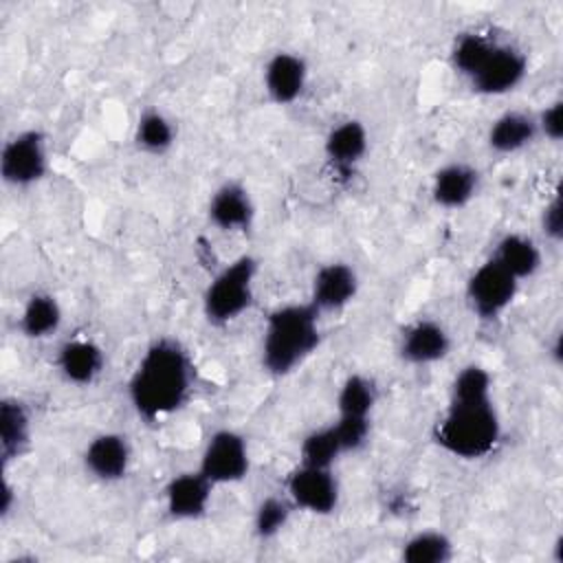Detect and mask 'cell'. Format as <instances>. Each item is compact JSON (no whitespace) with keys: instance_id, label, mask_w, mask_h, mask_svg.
<instances>
[{"instance_id":"25","label":"cell","mask_w":563,"mask_h":563,"mask_svg":"<svg viewBox=\"0 0 563 563\" xmlns=\"http://www.w3.org/2000/svg\"><path fill=\"white\" fill-rule=\"evenodd\" d=\"M378 402V387L372 376L363 372L347 374L334 396L336 416L350 418H372Z\"/></svg>"},{"instance_id":"3","label":"cell","mask_w":563,"mask_h":563,"mask_svg":"<svg viewBox=\"0 0 563 563\" xmlns=\"http://www.w3.org/2000/svg\"><path fill=\"white\" fill-rule=\"evenodd\" d=\"M504 424L495 400H449L433 424L431 438L440 451L455 460L475 462L488 457L501 442Z\"/></svg>"},{"instance_id":"1","label":"cell","mask_w":563,"mask_h":563,"mask_svg":"<svg viewBox=\"0 0 563 563\" xmlns=\"http://www.w3.org/2000/svg\"><path fill=\"white\" fill-rule=\"evenodd\" d=\"M196 365L189 350L172 336L154 339L128 378V400L147 424L187 407L194 394Z\"/></svg>"},{"instance_id":"21","label":"cell","mask_w":563,"mask_h":563,"mask_svg":"<svg viewBox=\"0 0 563 563\" xmlns=\"http://www.w3.org/2000/svg\"><path fill=\"white\" fill-rule=\"evenodd\" d=\"M539 139L534 114L526 110H504L486 130V145L499 156H512L528 150Z\"/></svg>"},{"instance_id":"30","label":"cell","mask_w":563,"mask_h":563,"mask_svg":"<svg viewBox=\"0 0 563 563\" xmlns=\"http://www.w3.org/2000/svg\"><path fill=\"white\" fill-rule=\"evenodd\" d=\"M332 427L336 431V438L341 442L343 455L358 453L367 446L372 435V418H350V416H336L332 420Z\"/></svg>"},{"instance_id":"15","label":"cell","mask_w":563,"mask_h":563,"mask_svg":"<svg viewBox=\"0 0 563 563\" xmlns=\"http://www.w3.org/2000/svg\"><path fill=\"white\" fill-rule=\"evenodd\" d=\"M255 200L240 180H224L209 196L207 220L222 233H249L255 224Z\"/></svg>"},{"instance_id":"24","label":"cell","mask_w":563,"mask_h":563,"mask_svg":"<svg viewBox=\"0 0 563 563\" xmlns=\"http://www.w3.org/2000/svg\"><path fill=\"white\" fill-rule=\"evenodd\" d=\"M398 556L405 563H449L455 556V541L444 530L422 528L400 543Z\"/></svg>"},{"instance_id":"9","label":"cell","mask_w":563,"mask_h":563,"mask_svg":"<svg viewBox=\"0 0 563 563\" xmlns=\"http://www.w3.org/2000/svg\"><path fill=\"white\" fill-rule=\"evenodd\" d=\"M528 68V55L519 46L497 40L486 62L468 79V86L482 97H504L515 92L526 81Z\"/></svg>"},{"instance_id":"34","label":"cell","mask_w":563,"mask_h":563,"mask_svg":"<svg viewBox=\"0 0 563 563\" xmlns=\"http://www.w3.org/2000/svg\"><path fill=\"white\" fill-rule=\"evenodd\" d=\"M548 352H550L552 363L559 367V365H561V334H554V339H552V343H550Z\"/></svg>"},{"instance_id":"26","label":"cell","mask_w":563,"mask_h":563,"mask_svg":"<svg viewBox=\"0 0 563 563\" xmlns=\"http://www.w3.org/2000/svg\"><path fill=\"white\" fill-rule=\"evenodd\" d=\"M295 512H297V508L292 506V501L288 499L286 493H275V495L262 497L257 501V506L253 510V519H251V530H253L255 539H260V541L277 539L288 528Z\"/></svg>"},{"instance_id":"28","label":"cell","mask_w":563,"mask_h":563,"mask_svg":"<svg viewBox=\"0 0 563 563\" xmlns=\"http://www.w3.org/2000/svg\"><path fill=\"white\" fill-rule=\"evenodd\" d=\"M341 457H343V449L332 422L308 431L299 442V464L334 468Z\"/></svg>"},{"instance_id":"8","label":"cell","mask_w":563,"mask_h":563,"mask_svg":"<svg viewBox=\"0 0 563 563\" xmlns=\"http://www.w3.org/2000/svg\"><path fill=\"white\" fill-rule=\"evenodd\" d=\"M284 493L299 512L330 517L341 504V484L334 468L299 464L288 471Z\"/></svg>"},{"instance_id":"16","label":"cell","mask_w":563,"mask_h":563,"mask_svg":"<svg viewBox=\"0 0 563 563\" xmlns=\"http://www.w3.org/2000/svg\"><path fill=\"white\" fill-rule=\"evenodd\" d=\"M369 152V130L361 119H343L323 136V158L343 178L356 174Z\"/></svg>"},{"instance_id":"11","label":"cell","mask_w":563,"mask_h":563,"mask_svg":"<svg viewBox=\"0 0 563 563\" xmlns=\"http://www.w3.org/2000/svg\"><path fill=\"white\" fill-rule=\"evenodd\" d=\"M132 442L121 431L95 433L81 451L84 471L101 484H117L125 479L132 468Z\"/></svg>"},{"instance_id":"7","label":"cell","mask_w":563,"mask_h":563,"mask_svg":"<svg viewBox=\"0 0 563 563\" xmlns=\"http://www.w3.org/2000/svg\"><path fill=\"white\" fill-rule=\"evenodd\" d=\"M519 282L506 273L490 257L482 262L468 277L464 286V297L471 314L482 323H493L501 319L519 295Z\"/></svg>"},{"instance_id":"20","label":"cell","mask_w":563,"mask_h":563,"mask_svg":"<svg viewBox=\"0 0 563 563\" xmlns=\"http://www.w3.org/2000/svg\"><path fill=\"white\" fill-rule=\"evenodd\" d=\"M490 260L521 284L537 277L543 266V251L532 235L508 231L495 240Z\"/></svg>"},{"instance_id":"6","label":"cell","mask_w":563,"mask_h":563,"mask_svg":"<svg viewBox=\"0 0 563 563\" xmlns=\"http://www.w3.org/2000/svg\"><path fill=\"white\" fill-rule=\"evenodd\" d=\"M251 466L253 457L246 435L238 429L222 427L207 438L196 468L218 488L244 482Z\"/></svg>"},{"instance_id":"32","label":"cell","mask_w":563,"mask_h":563,"mask_svg":"<svg viewBox=\"0 0 563 563\" xmlns=\"http://www.w3.org/2000/svg\"><path fill=\"white\" fill-rule=\"evenodd\" d=\"M539 229L543 238L550 244H561L563 240V202H561V191H554L552 198L543 205L539 213Z\"/></svg>"},{"instance_id":"33","label":"cell","mask_w":563,"mask_h":563,"mask_svg":"<svg viewBox=\"0 0 563 563\" xmlns=\"http://www.w3.org/2000/svg\"><path fill=\"white\" fill-rule=\"evenodd\" d=\"M18 506V490L15 486L9 482V477L4 475L2 479V493H0V517L2 521H7L11 517V512L15 510Z\"/></svg>"},{"instance_id":"22","label":"cell","mask_w":563,"mask_h":563,"mask_svg":"<svg viewBox=\"0 0 563 563\" xmlns=\"http://www.w3.org/2000/svg\"><path fill=\"white\" fill-rule=\"evenodd\" d=\"M64 321V308L53 292H31L18 314V330L29 341H44L59 332Z\"/></svg>"},{"instance_id":"5","label":"cell","mask_w":563,"mask_h":563,"mask_svg":"<svg viewBox=\"0 0 563 563\" xmlns=\"http://www.w3.org/2000/svg\"><path fill=\"white\" fill-rule=\"evenodd\" d=\"M51 172L48 136L40 128H24L11 134L0 152V176L7 187L29 189Z\"/></svg>"},{"instance_id":"27","label":"cell","mask_w":563,"mask_h":563,"mask_svg":"<svg viewBox=\"0 0 563 563\" xmlns=\"http://www.w3.org/2000/svg\"><path fill=\"white\" fill-rule=\"evenodd\" d=\"M497 37L479 33V31H464L453 40L449 62L451 68L464 77L466 81L479 70V66L486 62L490 51L495 48Z\"/></svg>"},{"instance_id":"14","label":"cell","mask_w":563,"mask_h":563,"mask_svg":"<svg viewBox=\"0 0 563 563\" xmlns=\"http://www.w3.org/2000/svg\"><path fill=\"white\" fill-rule=\"evenodd\" d=\"M361 279L352 264L343 260H332L321 264L310 279L308 301L321 312H341L358 295Z\"/></svg>"},{"instance_id":"4","label":"cell","mask_w":563,"mask_h":563,"mask_svg":"<svg viewBox=\"0 0 563 563\" xmlns=\"http://www.w3.org/2000/svg\"><path fill=\"white\" fill-rule=\"evenodd\" d=\"M260 260L253 253H242L227 262L205 286L202 317L213 328H224L238 321L255 303V284Z\"/></svg>"},{"instance_id":"29","label":"cell","mask_w":563,"mask_h":563,"mask_svg":"<svg viewBox=\"0 0 563 563\" xmlns=\"http://www.w3.org/2000/svg\"><path fill=\"white\" fill-rule=\"evenodd\" d=\"M493 398V376L479 363L462 365L451 385H449V400L457 402H479Z\"/></svg>"},{"instance_id":"13","label":"cell","mask_w":563,"mask_h":563,"mask_svg":"<svg viewBox=\"0 0 563 563\" xmlns=\"http://www.w3.org/2000/svg\"><path fill=\"white\" fill-rule=\"evenodd\" d=\"M310 68L303 55L295 51H277L273 53L262 70V86L266 99L279 108H288L297 103L308 86Z\"/></svg>"},{"instance_id":"2","label":"cell","mask_w":563,"mask_h":563,"mask_svg":"<svg viewBox=\"0 0 563 563\" xmlns=\"http://www.w3.org/2000/svg\"><path fill=\"white\" fill-rule=\"evenodd\" d=\"M321 317L308 299L275 306L262 328V369L273 378H286L297 372L323 341Z\"/></svg>"},{"instance_id":"17","label":"cell","mask_w":563,"mask_h":563,"mask_svg":"<svg viewBox=\"0 0 563 563\" xmlns=\"http://www.w3.org/2000/svg\"><path fill=\"white\" fill-rule=\"evenodd\" d=\"M55 369L64 383L75 387H90L101 378L106 369V352L95 339H66L55 352Z\"/></svg>"},{"instance_id":"19","label":"cell","mask_w":563,"mask_h":563,"mask_svg":"<svg viewBox=\"0 0 563 563\" xmlns=\"http://www.w3.org/2000/svg\"><path fill=\"white\" fill-rule=\"evenodd\" d=\"M33 446V416L24 400L4 396L0 400V460L2 468L22 460Z\"/></svg>"},{"instance_id":"31","label":"cell","mask_w":563,"mask_h":563,"mask_svg":"<svg viewBox=\"0 0 563 563\" xmlns=\"http://www.w3.org/2000/svg\"><path fill=\"white\" fill-rule=\"evenodd\" d=\"M537 130H539V139H545L550 143H561L563 139V101L554 99L550 103H545L537 114Z\"/></svg>"},{"instance_id":"12","label":"cell","mask_w":563,"mask_h":563,"mask_svg":"<svg viewBox=\"0 0 563 563\" xmlns=\"http://www.w3.org/2000/svg\"><path fill=\"white\" fill-rule=\"evenodd\" d=\"M453 339L446 325L433 317L409 321L398 336V356L413 367H427L444 361L451 354Z\"/></svg>"},{"instance_id":"23","label":"cell","mask_w":563,"mask_h":563,"mask_svg":"<svg viewBox=\"0 0 563 563\" xmlns=\"http://www.w3.org/2000/svg\"><path fill=\"white\" fill-rule=\"evenodd\" d=\"M132 141L147 156H165L176 145V125L158 108H147L136 117Z\"/></svg>"},{"instance_id":"35","label":"cell","mask_w":563,"mask_h":563,"mask_svg":"<svg viewBox=\"0 0 563 563\" xmlns=\"http://www.w3.org/2000/svg\"><path fill=\"white\" fill-rule=\"evenodd\" d=\"M561 543H563V539L556 537V539H554V545H552V561H554V563H561V561H563V545H561Z\"/></svg>"},{"instance_id":"18","label":"cell","mask_w":563,"mask_h":563,"mask_svg":"<svg viewBox=\"0 0 563 563\" xmlns=\"http://www.w3.org/2000/svg\"><path fill=\"white\" fill-rule=\"evenodd\" d=\"M479 169L466 161H451L438 167L431 176L429 194L435 207L446 211H460L468 207L479 194Z\"/></svg>"},{"instance_id":"10","label":"cell","mask_w":563,"mask_h":563,"mask_svg":"<svg viewBox=\"0 0 563 563\" xmlns=\"http://www.w3.org/2000/svg\"><path fill=\"white\" fill-rule=\"evenodd\" d=\"M216 486L198 471H180L163 486V508L172 521L189 523L209 515Z\"/></svg>"}]
</instances>
